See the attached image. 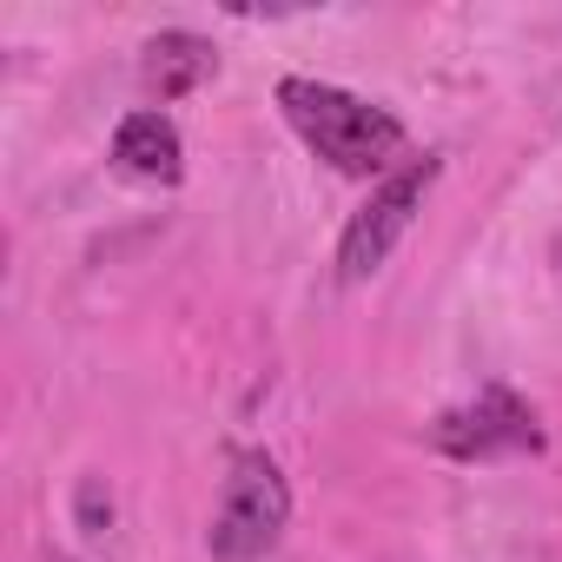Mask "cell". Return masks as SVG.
I'll list each match as a JSON object with an SVG mask.
<instances>
[{
	"label": "cell",
	"instance_id": "8",
	"mask_svg": "<svg viewBox=\"0 0 562 562\" xmlns=\"http://www.w3.org/2000/svg\"><path fill=\"white\" fill-rule=\"evenodd\" d=\"M54 562H74V555H54Z\"/></svg>",
	"mask_w": 562,
	"mask_h": 562
},
{
	"label": "cell",
	"instance_id": "6",
	"mask_svg": "<svg viewBox=\"0 0 562 562\" xmlns=\"http://www.w3.org/2000/svg\"><path fill=\"white\" fill-rule=\"evenodd\" d=\"M212 74H218V54H212V41H205V34L172 27V34H153V41H146L139 80H146V93H153V100H186V93H199Z\"/></svg>",
	"mask_w": 562,
	"mask_h": 562
},
{
	"label": "cell",
	"instance_id": "5",
	"mask_svg": "<svg viewBox=\"0 0 562 562\" xmlns=\"http://www.w3.org/2000/svg\"><path fill=\"white\" fill-rule=\"evenodd\" d=\"M113 166L133 172V179H146V186H179L186 179V139H179V126L159 106L126 113L120 133H113Z\"/></svg>",
	"mask_w": 562,
	"mask_h": 562
},
{
	"label": "cell",
	"instance_id": "3",
	"mask_svg": "<svg viewBox=\"0 0 562 562\" xmlns=\"http://www.w3.org/2000/svg\"><path fill=\"white\" fill-rule=\"evenodd\" d=\"M437 172H443V159H437V153H424V159L391 166V172L371 186V199L351 212V225H345V238H338V278H345V285H364V278H378V271H384V258L397 251V238H404V232H411V218L424 212V199H430Z\"/></svg>",
	"mask_w": 562,
	"mask_h": 562
},
{
	"label": "cell",
	"instance_id": "2",
	"mask_svg": "<svg viewBox=\"0 0 562 562\" xmlns=\"http://www.w3.org/2000/svg\"><path fill=\"white\" fill-rule=\"evenodd\" d=\"M292 522V483L265 450H238L232 457V476H225V496H218V516L205 529L212 555L218 562H258L278 549Z\"/></svg>",
	"mask_w": 562,
	"mask_h": 562
},
{
	"label": "cell",
	"instance_id": "7",
	"mask_svg": "<svg viewBox=\"0 0 562 562\" xmlns=\"http://www.w3.org/2000/svg\"><path fill=\"white\" fill-rule=\"evenodd\" d=\"M80 522H87V536H106V522H113V496H100V476L80 483Z\"/></svg>",
	"mask_w": 562,
	"mask_h": 562
},
{
	"label": "cell",
	"instance_id": "4",
	"mask_svg": "<svg viewBox=\"0 0 562 562\" xmlns=\"http://www.w3.org/2000/svg\"><path fill=\"white\" fill-rule=\"evenodd\" d=\"M430 443L457 463H490V457H536L542 450V424L536 411L509 391V384H490L476 391L463 411H443L430 424Z\"/></svg>",
	"mask_w": 562,
	"mask_h": 562
},
{
	"label": "cell",
	"instance_id": "1",
	"mask_svg": "<svg viewBox=\"0 0 562 562\" xmlns=\"http://www.w3.org/2000/svg\"><path fill=\"white\" fill-rule=\"evenodd\" d=\"M278 106H285L292 133H299L325 166H338L345 179L384 172L391 153L404 146L397 113H384V106H371V100H358V93H345V87H331V80H305V74L278 80Z\"/></svg>",
	"mask_w": 562,
	"mask_h": 562
}]
</instances>
